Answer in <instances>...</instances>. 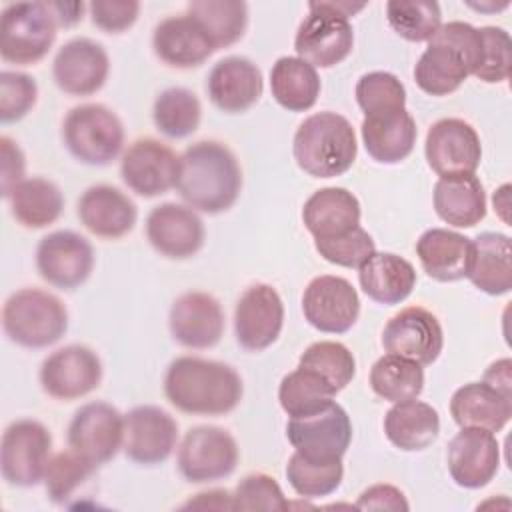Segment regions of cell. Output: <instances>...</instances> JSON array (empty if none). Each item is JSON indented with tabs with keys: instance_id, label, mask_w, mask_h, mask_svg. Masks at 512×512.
<instances>
[{
	"instance_id": "obj_36",
	"label": "cell",
	"mask_w": 512,
	"mask_h": 512,
	"mask_svg": "<svg viewBox=\"0 0 512 512\" xmlns=\"http://www.w3.org/2000/svg\"><path fill=\"white\" fill-rule=\"evenodd\" d=\"M12 216L26 228L38 230L54 224L64 210L60 188L40 176L24 178L8 196Z\"/></svg>"
},
{
	"instance_id": "obj_5",
	"label": "cell",
	"mask_w": 512,
	"mask_h": 512,
	"mask_svg": "<svg viewBox=\"0 0 512 512\" xmlns=\"http://www.w3.org/2000/svg\"><path fill=\"white\" fill-rule=\"evenodd\" d=\"M6 336L24 348L56 344L68 330V310L62 300L40 288L14 292L2 310Z\"/></svg>"
},
{
	"instance_id": "obj_2",
	"label": "cell",
	"mask_w": 512,
	"mask_h": 512,
	"mask_svg": "<svg viewBox=\"0 0 512 512\" xmlns=\"http://www.w3.org/2000/svg\"><path fill=\"white\" fill-rule=\"evenodd\" d=\"M176 190L192 210L206 214L226 212L242 190L240 164L232 150L220 142H194L180 156Z\"/></svg>"
},
{
	"instance_id": "obj_51",
	"label": "cell",
	"mask_w": 512,
	"mask_h": 512,
	"mask_svg": "<svg viewBox=\"0 0 512 512\" xmlns=\"http://www.w3.org/2000/svg\"><path fill=\"white\" fill-rule=\"evenodd\" d=\"M436 42H444L452 46L466 62L468 72L474 76L476 70L482 64V54H484V44H482V34L480 28H474L468 22H458L452 20L448 24H442L436 34L430 38Z\"/></svg>"
},
{
	"instance_id": "obj_33",
	"label": "cell",
	"mask_w": 512,
	"mask_h": 512,
	"mask_svg": "<svg viewBox=\"0 0 512 512\" xmlns=\"http://www.w3.org/2000/svg\"><path fill=\"white\" fill-rule=\"evenodd\" d=\"M386 438L404 452L428 448L440 434V416L436 408L416 398L394 402L384 416Z\"/></svg>"
},
{
	"instance_id": "obj_56",
	"label": "cell",
	"mask_w": 512,
	"mask_h": 512,
	"mask_svg": "<svg viewBox=\"0 0 512 512\" xmlns=\"http://www.w3.org/2000/svg\"><path fill=\"white\" fill-rule=\"evenodd\" d=\"M182 508H200V510H234V500L228 490H208L190 498Z\"/></svg>"
},
{
	"instance_id": "obj_17",
	"label": "cell",
	"mask_w": 512,
	"mask_h": 512,
	"mask_svg": "<svg viewBox=\"0 0 512 512\" xmlns=\"http://www.w3.org/2000/svg\"><path fill=\"white\" fill-rule=\"evenodd\" d=\"M68 444L96 466H102L124 444V416L108 402H88L70 420Z\"/></svg>"
},
{
	"instance_id": "obj_13",
	"label": "cell",
	"mask_w": 512,
	"mask_h": 512,
	"mask_svg": "<svg viewBox=\"0 0 512 512\" xmlns=\"http://www.w3.org/2000/svg\"><path fill=\"white\" fill-rule=\"evenodd\" d=\"M102 382V362L98 354L82 344H70L54 350L40 366L42 390L56 400H76Z\"/></svg>"
},
{
	"instance_id": "obj_27",
	"label": "cell",
	"mask_w": 512,
	"mask_h": 512,
	"mask_svg": "<svg viewBox=\"0 0 512 512\" xmlns=\"http://www.w3.org/2000/svg\"><path fill=\"white\" fill-rule=\"evenodd\" d=\"M416 256L422 270L432 280L456 282L468 278L474 258V242L448 228H430L418 238Z\"/></svg>"
},
{
	"instance_id": "obj_40",
	"label": "cell",
	"mask_w": 512,
	"mask_h": 512,
	"mask_svg": "<svg viewBox=\"0 0 512 512\" xmlns=\"http://www.w3.org/2000/svg\"><path fill=\"white\" fill-rule=\"evenodd\" d=\"M370 388L376 396L392 404L412 400L424 390V370L412 360L384 354L370 368Z\"/></svg>"
},
{
	"instance_id": "obj_12",
	"label": "cell",
	"mask_w": 512,
	"mask_h": 512,
	"mask_svg": "<svg viewBox=\"0 0 512 512\" xmlns=\"http://www.w3.org/2000/svg\"><path fill=\"white\" fill-rule=\"evenodd\" d=\"M94 268L92 244L72 230L46 234L36 248V270L48 284L74 290L84 284Z\"/></svg>"
},
{
	"instance_id": "obj_52",
	"label": "cell",
	"mask_w": 512,
	"mask_h": 512,
	"mask_svg": "<svg viewBox=\"0 0 512 512\" xmlns=\"http://www.w3.org/2000/svg\"><path fill=\"white\" fill-rule=\"evenodd\" d=\"M92 24L108 34H118L128 30L138 14L140 2L136 0H94L88 4Z\"/></svg>"
},
{
	"instance_id": "obj_9",
	"label": "cell",
	"mask_w": 512,
	"mask_h": 512,
	"mask_svg": "<svg viewBox=\"0 0 512 512\" xmlns=\"http://www.w3.org/2000/svg\"><path fill=\"white\" fill-rule=\"evenodd\" d=\"M240 460L234 436L218 426L190 428L178 448V470L192 484L228 478Z\"/></svg>"
},
{
	"instance_id": "obj_44",
	"label": "cell",
	"mask_w": 512,
	"mask_h": 512,
	"mask_svg": "<svg viewBox=\"0 0 512 512\" xmlns=\"http://www.w3.org/2000/svg\"><path fill=\"white\" fill-rule=\"evenodd\" d=\"M298 366L318 372L336 392L344 390L356 374L354 354L348 346L334 340H320L310 344L302 352Z\"/></svg>"
},
{
	"instance_id": "obj_8",
	"label": "cell",
	"mask_w": 512,
	"mask_h": 512,
	"mask_svg": "<svg viewBox=\"0 0 512 512\" xmlns=\"http://www.w3.org/2000/svg\"><path fill=\"white\" fill-rule=\"evenodd\" d=\"M52 454L50 430L30 418L12 422L0 442V470L10 486L30 488L44 480Z\"/></svg>"
},
{
	"instance_id": "obj_55",
	"label": "cell",
	"mask_w": 512,
	"mask_h": 512,
	"mask_svg": "<svg viewBox=\"0 0 512 512\" xmlns=\"http://www.w3.org/2000/svg\"><path fill=\"white\" fill-rule=\"evenodd\" d=\"M482 380L490 386H494L496 390H500L506 396H512V360L510 358H500L496 362H492Z\"/></svg>"
},
{
	"instance_id": "obj_18",
	"label": "cell",
	"mask_w": 512,
	"mask_h": 512,
	"mask_svg": "<svg viewBox=\"0 0 512 512\" xmlns=\"http://www.w3.org/2000/svg\"><path fill=\"white\" fill-rule=\"evenodd\" d=\"M178 442V422L158 406H136L124 414V444L128 460L156 466L170 458Z\"/></svg>"
},
{
	"instance_id": "obj_50",
	"label": "cell",
	"mask_w": 512,
	"mask_h": 512,
	"mask_svg": "<svg viewBox=\"0 0 512 512\" xmlns=\"http://www.w3.org/2000/svg\"><path fill=\"white\" fill-rule=\"evenodd\" d=\"M482 64L476 70V78L488 84H498L508 80L510 64H512V40L504 28L498 26H482Z\"/></svg>"
},
{
	"instance_id": "obj_10",
	"label": "cell",
	"mask_w": 512,
	"mask_h": 512,
	"mask_svg": "<svg viewBox=\"0 0 512 512\" xmlns=\"http://www.w3.org/2000/svg\"><path fill=\"white\" fill-rule=\"evenodd\" d=\"M120 176L138 196H162L178 184L180 156L156 138H138L122 154Z\"/></svg>"
},
{
	"instance_id": "obj_26",
	"label": "cell",
	"mask_w": 512,
	"mask_h": 512,
	"mask_svg": "<svg viewBox=\"0 0 512 512\" xmlns=\"http://www.w3.org/2000/svg\"><path fill=\"white\" fill-rule=\"evenodd\" d=\"M154 54L172 68H196L216 50L204 28L190 16H168L156 24L152 34Z\"/></svg>"
},
{
	"instance_id": "obj_28",
	"label": "cell",
	"mask_w": 512,
	"mask_h": 512,
	"mask_svg": "<svg viewBox=\"0 0 512 512\" xmlns=\"http://www.w3.org/2000/svg\"><path fill=\"white\" fill-rule=\"evenodd\" d=\"M362 142L366 152L380 164H398L406 160L416 144V122L406 108L364 116Z\"/></svg>"
},
{
	"instance_id": "obj_58",
	"label": "cell",
	"mask_w": 512,
	"mask_h": 512,
	"mask_svg": "<svg viewBox=\"0 0 512 512\" xmlns=\"http://www.w3.org/2000/svg\"><path fill=\"white\" fill-rule=\"evenodd\" d=\"M494 210L498 212V216L508 224L510 218H508V212H510V184H502L496 192H494Z\"/></svg>"
},
{
	"instance_id": "obj_7",
	"label": "cell",
	"mask_w": 512,
	"mask_h": 512,
	"mask_svg": "<svg viewBox=\"0 0 512 512\" xmlns=\"http://www.w3.org/2000/svg\"><path fill=\"white\" fill-rule=\"evenodd\" d=\"M56 20L48 2H12L2 10L0 54L12 64L42 60L56 40Z\"/></svg>"
},
{
	"instance_id": "obj_24",
	"label": "cell",
	"mask_w": 512,
	"mask_h": 512,
	"mask_svg": "<svg viewBox=\"0 0 512 512\" xmlns=\"http://www.w3.org/2000/svg\"><path fill=\"white\" fill-rule=\"evenodd\" d=\"M212 104L226 114H240L252 108L264 90L260 68L244 56L218 60L206 80Z\"/></svg>"
},
{
	"instance_id": "obj_34",
	"label": "cell",
	"mask_w": 512,
	"mask_h": 512,
	"mask_svg": "<svg viewBox=\"0 0 512 512\" xmlns=\"http://www.w3.org/2000/svg\"><path fill=\"white\" fill-rule=\"evenodd\" d=\"M474 258L468 280L490 296L508 294L512 288V244L506 234L482 232L474 240Z\"/></svg>"
},
{
	"instance_id": "obj_30",
	"label": "cell",
	"mask_w": 512,
	"mask_h": 512,
	"mask_svg": "<svg viewBox=\"0 0 512 512\" xmlns=\"http://www.w3.org/2000/svg\"><path fill=\"white\" fill-rule=\"evenodd\" d=\"M358 198L340 186L316 190L302 208V222L314 240L334 238L360 226Z\"/></svg>"
},
{
	"instance_id": "obj_20",
	"label": "cell",
	"mask_w": 512,
	"mask_h": 512,
	"mask_svg": "<svg viewBox=\"0 0 512 512\" xmlns=\"http://www.w3.org/2000/svg\"><path fill=\"white\" fill-rule=\"evenodd\" d=\"M146 238L158 254L184 260L204 246L206 230L202 218L190 206L164 202L150 210L146 218Z\"/></svg>"
},
{
	"instance_id": "obj_42",
	"label": "cell",
	"mask_w": 512,
	"mask_h": 512,
	"mask_svg": "<svg viewBox=\"0 0 512 512\" xmlns=\"http://www.w3.org/2000/svg\"><path fill=\"white\" fill-rule=\"evenodd\" d=\"M286 478L294 492L302 498H322L336 492L344 478L342 458L312 460L298 452L288 458Z\"/></svg>"
},
{
	"instance_id": "obj_29",
	"label": "cell",
	"mask_w": 512,
	"mask_h": 512,
	"mask_svg": "<svg viewBox=\"0 0 512 512\" xmlns=\"http://www.w3.org/2000/svg\"><path fill=\"white\" fill-rule=\"evenodd\" d=\"M450 414L460 428L500 432L512 418V396L502 394L484 380L468 382L452 394Z\"/></svg>"
},
{
	"instance_id": "obj_14",
	"label": "cell",
	"mask_w": 512,
	"mask_h": 512,
	"mask_svg": "<svg viewBox=\"0 0 512 512\" xmlns=\"http://www.w3.org/2000/svg\"><path fill=\"white\" fill-rule=\"evenodd\" d=\"M424 154L438 176L474 174L482 160L480 136L462 118H442L428 128Z\"/></svg>"
},
{
	"instance_id": "obj_54",
	"label": "cell",
	"mask_w": 512,
	"mask_h": 512,
	"mask_svg": "<svg viewBox=\"0 0 512 512\" xmlns=\"http://www.w3.org/2000/svg\"><path fill=\"white\" fill-rule=\"evenodd\" d=\"M356 508H360V510L400 512V510H408L410 504H408L404 492L398 490L396 486H392V484H374L358 496Z\"/></svg>"
},
{
	"instance_id": "obj_11",
	"label": "cell",
	"mask_w": 512,
	"mask_h": 512,
	"mask_svg": "<svg viewBox=\"0 0 512 512\" xmlns=\"http://www.w3.org/2000/svg\"><path fill=\"white\" fill-rule=\"evenodd\" d=\"M288 442L294 452L312 460H338L350 446L352 422L348 412L332 402L310 416L290 418L286 424Z\"/></svg>"
},
{
	"instance_id": "obj_25",
	"label": "cell",
	"mask_w": 512,
	"mask_h": 512,
	"mask_svg": "<svg viewBox=\"0 0 512 512\" xmlns=\"http://www.w3.org/2000/svg\"><path fill=\"white\" fill-rule=\"evenodd\" d=\"M78 218L94 236L118 240L132 232L138 208L122 190L110 184H96L78 198Z\"/></svg>"
},
{
	"instance_id": "obj_4",
	"label": "cell",
	"mask_w": 512,
	"mask_h": 512,
	"mask_svg": "<svg viewBox=\"0 0 512 512\" xmlns=\"http://www.w3.org/2000/svg\"><path fill=\"white\" fill-rule=\"evenodd\" d=\"M366 4L352 2H310L308 16L298 26L294 50L298 58L314 68H332L348 58L354 46L350 16Z\"/></svg>"
},
{
	"instance_id": "obj_48",
	"label": "cell",
	"mask_w": 512,
	"mask_h": 512,
	"mask_svg": "<svg viewBox=\"0 0 512 512\" xmlns=\"http://www.w3.org/2000/svg\"><path fill=\"white\" fill-rule=\"evenodd\" d=\"M234 510H288L290 504L280 488V484L264 474H246L232 494Z\"/></svg>"
},
{
	"instance_id": "obj_37",
	"label": "cell",
	"mask_w": 512,
	"mask_h": 512,
	"mask_svg": "<svg viewBox=\"0 0 512 512\" xmlns=\"http://www.w3.org/2000/svg\"><path fill=\"white\" fill-rule=\"evenodd\" d=\"M470 76L464 58L448 44L428 40L426 50L414 66L418 88L430 96H446L462 86Z\"/></svg>"
},
{
	"instance_id": "obj_35",
	"label": "cell",
	"mask_w": 512,
	"mask_h": 512,
	"mask_svg": "<svg viewBox=\"0 0 512 512\" xmlns=\"http://www.w3.org/2000/svg\"><path fill=\"white\" fill-rule=\"evenodd\" d=\"M320 76L312 64L298 56H282L270 70L274 100L288 112L310 110L320 96Z\"/></svg>"
},
{
	"instance_id": "obj_43",
	"label": "cell",
	"mask_w": 512,
	"mask_h": 512,
	"mask_svg": "<svg viewBox=\"0 0 512 512\" xmlns=\"http://www.w3.org/2000/svg\"><path fill=\"white\" fill-rule=\"evenodd\" d=\"M386 16L392 30L408 42H428L442 26V12L436 2L390 0Z\"/></svg>"
},
{
	"instance_id": "obj_23",
	"label": "cell",
	"mask_w": 512,
	"mask_h": 512,
	"mask_svg": "<svg viewBox=\"0 0 512 512\" xmlns=\"http://www.w3.org/2000/svg\"><path fill=\"white\" fill-rule=\"evenodd\" d=\"M168 326L178 344L194 350L212 348L224 334V310L212 294L190 290L174 300Z\"/></svg>"
},
{
	"instance_id": "obj_6",
	"label": "cell",
	"mask_w": 512,
	"mask_h": 512,
	"mask_svg": "<svg viewBox=\"0 0 512 512\" xmlns=\"http://www.w3.org/2000/svg\"><path fill=\"white\" fill-rule=\"evenodd\" d=\"M68 152L88 166H106L124 148L122 120L104 104L74 106L62 122Z\"/></svg>"
},
{
	"instance_id": "obj_16",
	"label": "cell",
	"mask_w": 512,
	"mask_h": 512,
	"mask_svg": "<svg viewBox=\"0 0 512 512\" xmlns=\"http://www.w3.org/2000/svg\"><path fill=\"white\" fill-rule=\"evenodd\" d=\"M382 346L388 354L402 356L420 366H430L442 352L444 332L430 310L408 306L386 322L382 330Z\"/></svg>"
},
{
	"instance_id": "obj_21",
	"label": "cell",
	"mask_w": 512,
	"mask_h": 512,
	"mask_svg": "<svg viewBox=\"0 0 512 512\" xmlns=\"http://www.w3.org/2000/svg\"><path fill=\"white\" fill-rule=\"evenodd\" d=\"M448 472L452 480L468 490L482 488L494 480L500 468V444L494 432L462 428L448 444Z\"/></svg>"
},
{
	"instance_id": "obj_22",
	"label": "cell",
	"mask_w": 512,
	"mask_h": 512,
	"mask_svg": "<svg viewBox=\"0 0 512 512\" xmlns=\"http://www.w3.org/2000/svg\"><path fill=\"white\" fill-rule=\"evenodd\" d=\"M110 72V58L102 44L90 38L68 40L54 56L52 76L56 86L70 96L98 92Z\"/></svg>"
},
{
	"instance_id": "obj_3",
	"label": "cell",
	"mask_w": 512,
	"mask_h": 512,
	"mask_svg": "<svg viewBox=\"0 0 512 512\" xmlns=\"http://www.w3.org/2000/svg\"><path fill=\"white\" fill-rule=\"evenodd\" d=\"M292 152L300 170L312 178L342 176L358 154L356 132L342 114L316 112L298 126Z\"/></svg>"
},
{
	"instance_id": "obj_38",
	"label": "cell",
	"mask_w": 512,
	"mask_h": 512,
	"mask_svg": "<svg viewBox=\"0 0 512 512\" xmlns=\"http://www.w3.org/2000/svg\"><path fill=\"white\" fill-rule=\"evenodd\" d=\"M186 14L204 28L216 50L236 44L248 26V6L240 0H194Z\"/></svg>"
},
{
	"instance_id": "obj_46",
	"label": "cell",
	"mask_w": 512,
	"mask_h": 512,
	"mask_svg": "<svg viewBox=\"0 0 512 512\" xmlns=\"http://www.w3.org/2000/svg\"><path fill=\"white\" fill-rule=\"evenodd\" d=\"M356 102L364 116L406 108V88L392 74L374 70L356 82Z\"/></svg>"
},
{
	"instance_id": "obj_32",
	"label": "cell",
	"mask_w": 512,
	"mask_h": 512,
	"mask_svg": "<svg viewBox=\"0 0 512 512\" xmlns=\"http://www.w3.org/2000/svg\"><path fill=\"white\" fill-rule=\"evenodd\" d=\"M416 280L414 266L392 252H374L358 268V282L364 294L386 306L404 302L412 294Z\"/></svg>"
},
{
	"instance_id": "obj_49",
	"label": "cell",
	"mask_w": 512,
	"mask_h": 512,
	"mask_svg": "<svg viewBox=\"0 0 512 512\" xmlns=\"http://www.w3.org/2000/svg\"><path fill=\"white\" fill-rule=\"evenodd\" d=\"M38 84L24 72H0V120L4 124L22 120L36 104Z\"/></svg>"
},
{
	"instance_id": "obj_53",
	"label": "cell",
	"mask_w": 512,
	"mask_h": 512,
	"mask_svg": "<svg viewBox=\"0 0 512 512\" xmlns=\"http://www.w3.org/2000/svg\"><path fill=\"white\" fill-rule=\"evenodd\" d=\"M0 154H2L0 190H2V196L8 198L10 192L24 180L26 158H24L22 148L8 136L0 138Z\"/></svg>"
},
{
	"instance_id": "obj_57",
	"label": "cell",
	"mask_w": 512,
	"mask_h": 512,
	"mask_svg": "<svg viewBox=\"0 0 512 512\" xmlns=\"http://www.w3.org/2000/svg\"><path fill=\"white\" fill-rule=\"evenodd\" d=\"M48 8L54 14L58 26L70 28L82 20L84 2H48Z\"/></svg>"
},
{
	"instance_id": "obj_19",
	"label": "cell",
	"mask_w": 512,
	"mask_h": 512,
	"mask_svg": "<svg viewBox=\"0 0 512 512\" xmlns=\"http://www.w3.org/2000/svg\"><path fill=\"white\" fill-rule=\"evenodd\" d=\"M284 326V304L270 284L244 290L234 310V334L242 348L260 352L272 346Z\"/></svg>"
},
{
	"instance_id": "obj_15",
	"label": "cell",
	"mask_w": 512,
	"mask_h": 512,
	"mask_svg": "<svg viewBox=\"0 0 512 512\" xmlns=\"http://www.w3.org/2000/svg\"><path fill=\"white\" fill-rule=\"evenodd\" d=\"M302 312L306 322L318 332L344 334L358 320L360 298L346 278L322 274L306 286L302 294Z\"/></svg>"
},
{
	"instance_id": "obj_45",
	"label": "cell",
	"mask_w": 512,
	"mask_h": 512,
	"mask_svg": "<svg viewBox=\"0 0 512 512\" xmlns=\"http://www.w3.org/2000/svg\"><path fill=\"white\" fill-rule=\"evenodd\" d=\"M96 468L98 466L94 462L72 448L54 454L44 474V488L48 498L54 504H64L92 476Z\"/></svg>"
},
{
	"instance_id": "obj_31",
	"label": "cell",
	"mask_w": 512,
	"mask_h": 512,
	"mask_svg": "<svg viewBox=\"0 0 512 512\" xmlns=\"http://www.w3.org/2000/svg\"><path fill=\"white\" fill-rule=\"evenodd\" d=\"M432 202L438 218L454 228H472L486 216V192L474 174L440 176Z\"/></svg>"
},
{
	"instance_id": "obj_41",
	"label": "cell",
	"mask_w": 512,
	"mask_h": 512,
	"mask_svg": "<svg viewBox=\"0 0 512 512\" xmlns=\"http://www.w3.org/2000/svg\"><path fill=\"white\" fill-rule=\"evenodd\" d=\"M152 118L164 136L178 140L196 132L202 118V106L192 90L172 86L156 96Z\"/></svg>"
},
{
	"instance_id": "obj_47",
	"label": "cell",
	"mask_w": 512,
	"mask_h": 512,
	"mask_svg": "<svg viewBox=\"0 0 512 512\" xmlns=\"http://www.w3.org/2000/svg\"><path fill=\"white\" fill-rule=\"evenodd\" d=\"M314 248L326 262L342 268H360L376 252L372 236L362 226L334 238L314 240Z\"/></svg>"
},
{
	"instance_id": "obj_1",
	"label": "cell",
	"mask_w": 512,
	"mask_h": 512,
	"mask_svg": "<svg viewBox=\"0 0 512 512\" xmlns=\"http://www.w3.org/2000/svg\"><path fill=\"white\" fill-rule=\"evenodd\" d=\"M164 394L180 412L222 416L240 404L244 386L240 374L224 362L180 356L166 370Z\"/></svg>"
},
{
	"instance_id": "obj_39",
	"label": "cell",
	"mask_w": 512,
	"mask_h": 512,
	"mask_svg": "<svg viewBox=\"0 0 512 512\" xmlns=\"http://www.w3.org/2000/svg\"><path fill=\"white\" fill-rule=\"evenodd\" d=\"M338 392L314 370L298 366L288 372L278 388V400L282 410L290 418L310 416L324 410L334 402Z\"/></svg>"
}]
</instances>
